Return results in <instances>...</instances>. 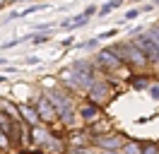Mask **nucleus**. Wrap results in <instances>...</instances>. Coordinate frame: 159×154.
Instances as JSON below:
<instances>
[{"label":"nucleus","instance_id":"17","mask_svg":"<svg viewBox=\"0 0 159 154\" xmlns=\"http://www.w3.org/2000/svg\"><path fill=\"white\" fill-rule=\"evenodd\" d=\"M94 12H97V7H94V5H89V7L84 10V15H87V17H92V15H94Z\"/></svg>","mask_w":159,"mask_h":154},{"label":"nucleus","instance_id":"20","mask_svg":"<svg viewBox=\"0 0 159 154\" xmlns=\"http://www.w3.org/2000/svg\"><path fill=\"white\" fill-rule=\"evenodd\" d=\"M104 154H118V152H104Z\"/></svg>","mask_w":159,"mask_h":154},{"label":"nucleus","instance_id":"16","mask_svg":"<svg viewBox=\"0 0 159 154\" xmlns=\"http://www.w3.org/2000/svg\"><path fill=\"white\" fill-rule=\"evenodd\" d=\"M72 142H75V144H84V142H87V137H84V135H80V137H75Z\"/></svg>","mask_w":159,"mask_h":154},{"label":"nucleus","instance_id":"13","mask_svg":"<svg viewBox=\"0 0 159 154\" xmlns=\"http://www.w3.org/2000/svg\"><path fill=\"white\" fill-rule=\"evenodd\" d=\"M39 63H41V60H39V58H36V56H29V58H24V65H39Z\"/></svg>","mask_w":159,"mask_h":154},{"label":"nucleus","instance_id":"9","mask_svg":"<svg viewBox=\"0 0 159 154\" xmlns=\"http://www.w3.org/2000/svg\"><path fill=\"white\" fill-rule=\"evenodd\" d=\"M31 41H34V43H48L51 36H48V34H41V31H39V34H34V36H31Z\"/></svg>","mask_w":159,"mask_h":154},{"label":"nucleus","instance_id":"1","mask_svg":"<svg viewBox=\"0 0 159 154\" xmlns=\"http://www.w3.org/2000/svg\"><path fill=\"white\" fill-rule=\"evenodd\" d=\"M36 113H39V118L46 120V123H53V120L58 118V111H56V106L51 104L48 96H39V101H36Z\"/></svg>","mask_w":159,"mask_h":154},{"label":"nucleus","instance_id":"2","mask_svg":"<svg viewBox=\"0 0 159 154\" xmlns=\"http://www.w3.org/2000/svg\"><path fill=\"white\" fill-rule=\"evenodd\" d=\"M20 116L31 125H39V113H36V106H29V104H20Z\"/></svg>","mask_w":159,"mask_h":154},{"label":"nucleus","instance_id":"19","mask_svg":"<svg viewBox=\"0 0 159 154\" xmlns=\"http://www.w3.org/2000/svg\"><path fill=\"white\" fill-rule=\"evenodd\" d=\"M5 2H7V0H0V7H2V5H5Z\"/></svg>","mask_w":159,"mask_h":154},{"label":"nucleus","instance_id":"6","mask_svg":"<svg viewBox=\"0 0 159 154\" xmlns=\"http://www.w3.org/2000/svg\"><path fill=\"white\" fill-rule=\"evenodd\" d=\"M140 152H142V147L135 144V142H125L120 147V154H140Z\"/></svg>","mask_w":159,"mask_h":154},{"label":"nucleus","instance_id":"7","mask_svg":"<svg viewBox=\"0 0 159 154\" xmlns=\"http://www.w3.org/2000/svg\"><path fill=\"white\" fill-rule=\"evenodd\" d=\"M120 2H123V0H111V2H106V5H104V7L99 10V17H106L111 10H116V7H118Z\"/></svg>","mask_w":159,"mask_h":154},{"label":"nucleus","instance_id":"18","mask_svg":"<svg viewBox=\"0 0 159 154\" xmlns=\"http://www.w3.org/2000/svg\"><path fill=\"white\" fill-rule=\"evenodd\" d=\"M149 94H152V96H159V87H152V89H149Z\"/></svg>","mask_w":159,"mask_h":154},{"label":"nucleus","instance_id":"12","mask_svg":"<svg viewBox=\"0 0 159 154\" xmlns=\"http://www.w3.org/2000/svg\"><path fill=\"white\" fill-rule=\"evenodd\" d=\"M140 154H159V149L154 147V144H147V147H142V152Z\"/></svg>","mask_w":159,"mask_h":154},{"label":"nucleus","instance_id":"8","mask_svg":"<svg viewBox=\"0 0 159 154\" xmlns=\"http://www.w3.org/2000/svg\"><path fill=\"white\" fill-rule=\"evenodd\" d=\"M48 7H51V5H31V7L22 10L20 17H29V15H34V12H39V10H48Z\"/></svg>","mask_w":159,"mask_h":154},{"label":"nucleus","instance_id":"14","mask_svg":"<svg viewBox=\"0 0 159 154\" xmlns=\"http://www.w3.org/2000/svg\"><path fill=\"white\" fill-rule=\"evenodd\" d=\"M133 87H135V89H145V87H147V79H135Z\"/></svg>","mask_w":159,"mask_h":154},{"label":"nucleus","instance_id":"5","mask_svg":"<svg viewBox=\"0 0 159 154\" xmlns=\"http://www.w3.org/2000/svg\"><path fill=\"white\" fill-rule=\"evenodd\" d=\"M31 133H34V142H39V144L48 140V133H46L41 125H31Z\"/></svg>","mask_w":159,"mask_h":154},{"label":"nucleus","instance_id":"3","mask_svg":"<svg viewBox=\"0 0 159 154\" xmlns=\"http://www.w3.org/2000/svg\"><path fill=\"white\" fill-rule=\"evenodd\" d=\"M99 147H104L106 152H113V149L123 147V140H120L118 135H111V137H99Z\"/></svg>","mask_w":159,"mask_h":154},{"label":"nucleus","instance_id":"15","mask_svg":"<svg viewBox=\"0 0 159 154\" xmlns=\"http://www.w3.org/2000/svg\"><path fill=\"white\" fill-rule=\"evenodd\" d=\"M0 147H7V137H5L2 130H0Z\"/></svg>","mask_w":159,"mask_h":154},{"label":"nucleus","instance_id":"11","mask_svg":"<svg viewBox=\"0 0 159 154\" xmlns=\"http://www.w3.org/2000/svg\"><path fill=\"white\" fill-rule=\"evenodd\" d=\"M116 34H118V29H109V31H101V34H99V36H97V38H99V41H101V38H109V36H116Z\"/></svg>","mask_w":159,"mask_h":154},{"label":"nucleus","instance_id":"10","mask_svg":"<svg viewBox=\"0 0 159 154\" xmlns=\"http://www.w3.org/2000/svg\"><path fill=\"white\" fill-rule=\"evenodd\" d=\"M140 15H142V10H140V7H135V10H130V12H125L123 22H128V19H135V17H140Z\"/></svg>","mask_w":159,"mask_h":154},{"label":"nucleus","instance_id":"4","mask_svg":"<svg viewBox=\"0 0 159 154\" xmlns=\"http://www.w3.org/2000/svg\"><path fill=\"white\" fill-rule=\"evenodd\" d=\"M80 113H82L84 120H94V118H99V116H101V108L97 104H89V106H82V108H80Z\"/></svg>","mask_w":159,"mask_h":154}]
</instances>
